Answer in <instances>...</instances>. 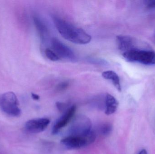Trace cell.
I'll return each mask as SVG.
<instances>
[{"label": "cell", "instance_id": "cell-6", "mask_svg": "<svg viewBox=\"0 0 155 154\" xmlns=\"http://www.w3.org/2000/svg\"><path fill=\"white\" fill-rule=\"evenodd\" d=\"M51 44L54 52L59 58L70 61L76 60V56L73 51L57 38H53L51 41Z\"/></svg>", "mask_w": 155, "mask_h": 154}, {"label": "cell", "instance_id": "cell-9", "mask_svg": "<svg viewBox=\"0 0 155 154\" xmlns=\"http://www.w3.org/2000/svg\"><path fill=\"white\" fill-rule=\"evenodd\" d=\"M117 41L118 49L123 53L136 47L135 40L130 36L118 35L117 36Z\"/></svg>", "mask_w": 155, "mask_h": 154}, {"label": "cell", "instance_id": "cell-18", "mask_svg": "<svg viewBox=\"0 0 155 154\" xmlns=\"http://www.w3.org/2000/svg\"><path fill=\"white\" fill-rule=\"evenodd\" d=\"M31 97L33 99L35 100H38L40 98V96H39V95L35 94V93H32Z\"/></svg>", "mask_w": 155, "mask_h": 154}, {"label": "cell", "instance_id": "cell-7", "mask_svg": "<svg viewBox=\"0 0 155 154\" xmlns=\"http://www.w3.org/2000/svg\"><path fill=\"white\" fill-rule=\"evenodd\" d=\"M50 124L47 118H36L30 119L25 124V129L28 133L36 134L44 131Z\"/></svg>", "mask_w": 155, "mask_h": 154}, {"label": "cell", "instance_id": "cell-17", "mask_svg": "<svg viewBox=\"0 0 155 154\" xmlns=\"http://www.w3.org/2000/svg\"><path fill=\"white\" fill-rule=\"evenodd\" d=\"M145 4L148 9H155V0L145 1Z\"/></svg>", "mask_w": 155, "mask_h": 154}, {"label": "cell", "instance_id": "cell-1", "mask_svg": "<svg viewBox=\"0 0 155 154\" xmlns=\"http://www.w3.org/2000/svg\"><path fill=\"white\" fill-rule=\"evenodd\" d=\"M53 20L59 33L65 39L79 44H87L91 41V36L83 29L57 17H54Z\"/></svg>", "mask_w": 155, "mask_h": 154}, {"label": "cell", "instance_id": "cell-12", "mask_svg": "<svg viewBox=\"0 0 155 154\" xmlns=\"http://www.w3.org/2000/svg\"><path fill=\"white\" fill-rule=\"evenodd\" d=\"M34 21L41 39L45 40L47 38L48 34V30L47 26L44 21L37 16L34 17Z\"/></svg>", "mask_w": 155, "mask_h": 154}, {"label": "cell", "instance_id": "cell-11", "mask_svg": "<svg viewBox=\"0 0 155 154\" xmlns=\"http://www.w3.org/2000/svg\"><path fill=\"white\" fill-rule=\"evenodd\" d=\"M102 77L107 80H111L116 88L119 91L122 90L120 78L118 75L113 71H106L102 74Z\"/></svg>", "mask_w": 155, "mask_h": 154}, {"label": "cell", "instance_id": "cell-2", "mask_svg": "<svg viewBox=\"0 0 155 154\" xmlns=\"http://www.w3.org/2000/svg\"><path fill=\"white\" fill-rule=\"evenodd\" d=\"M123 56L127 61L143 65H155V51L134 47L125 52Z\"/></svg>", "mask_w": 155, "mask_h": 154}, {"label": "cell", "instance_id": "cell-3", "mask_svg": "<svg viewBox=\"0 0 155 154\" xmlns=\"http://www.w3.org/2000/svg\"><path fill=\"white\" fill-rule=\"evenodd\" d=\"M0 109L12 117H18L21 114L18 99L12 92H5L0 95Z\"/></svg>", "mask_w": 155, "mask_h": 154}, {"label": "cell", "instance_id": "cell-16", "mask_svg": "<svg viewBox=\"0 0 155 154\" xmlns=\"http://www.w3.org/2000/svg\"><path fill=\"white\" fill-rule=\"evenodd\" d=\"M69 85V83L68 81H64V82H62L58 85L57 87V90L59 91H61L66 89Z\"/></svg>", "mask_w": 155, "mask_h": 154}, {"label": "cell", "instance_id": "cell-4", "mask_svg": "<svg viewBox=\"0 0 155 154\" xmlns=\"http://www.w3.org/2000/svg\"><path fill=\"white\" fill-rule=\"evenodd\" d=\"M93 131L91 120L84 115L74 117L69 127L70 135L87 136Z\"/></svg>", "mask_w": 155, "mask_h": 154}, {"label": "cell", "instance_id": "cell-5", "mask_svg": "<svg viewBox=\"0 0 155 154\" xmlns=\"http://www.w3.org/2000/svg\"><path fill=\"white\" fill-rule=\"evenodd\" d=\"M96 135L94 131L87 136L69 135L61 140V144L70 150H76L85 147L94 142Z\"/></svg>", "mask_w": 155, "mask_h": 154}, {"label": "cell", "instance_id": "cell-14", "mask_svg": "<svg viewBox=\"0 0 155 154\" xmlns=\"http://www.w3.org/2000/svg\"><path fill=\"white\" fill-rule=\"evenodd\" d=\"M45 54L46 57L52 61H57L60 60V58L58 55L49 49H46L45 50Z\"/></svg>", "mask_w": 155, "mask_h": 154}, {"label": "cell", "instance_id": "cell-19", "mask_svg": "<svg viewBox=\"0 0 155 154\" xmlns=\"http://www.w3.org/2000/svg\"><path fill=\"white\" fill-rule=\"evenodd\" d=\"M138 154H147V152L146 150H143Z\"/></svg>", "mask_w": 155, "mask_h": 154}, {"label": "cell", "instance_id": "cell-10", "mask_svg": "<svg viewBox=\"0 0 155 154\" xmlns=\"http://www.w3.org/2000/svg\"><path fill=\"white\" fill-rule=\"evenodd\" d=\"M118 101L116 99L109 94H107L105 98L104 113L110 115L115 113L118 107Z\"/></svg>", "mask_w": 155, "mask_h": 154}, {"label": "cell", "instance_id": "cell-8", "mask_svg": "<svg viewBox=\"0 0 155 154\" xmlns=\"http://www.w3.org/2000/svg\"><path fill=\"white\" fill-rule=\"evenodd\" d=\"M76 106L73 105L65 111L63 115L55 122L52 130L53 134H58L72 120L76 112Z\"/></svg>", "mask_w": 155, "mask_h": 154}, {"label": "cell", "instance_id": "cell-15", "mask_svg": "<svg viewBox=\"0 0 155 154\" xmlns=\"http://www.w3.org/2000/svg\"><path fill=\"white\" fill-rule=\"evenodd\" d=\"M89 62L94 64H99V65H106L107 62L104 60L100 59L91 58L89 59Z\"/></svg>", "mask_w": 155, "mask_h": 154}, {"label": "cell", "instance_id": "cell-13", "mask_svg": "<svg viewBox=\"0 0 155 154\" xmlns=\"http://www.w3.org/2000/svg\"><path fill=\"white\" fill-rule=\"evenodd\" d=\"M113 130V127L110 124L106 123L102 125L100 128L101 134L104 136H107L110 134Z\"/></svg>", "mask_w": 155, "mask_h": 154}]
</instances>
